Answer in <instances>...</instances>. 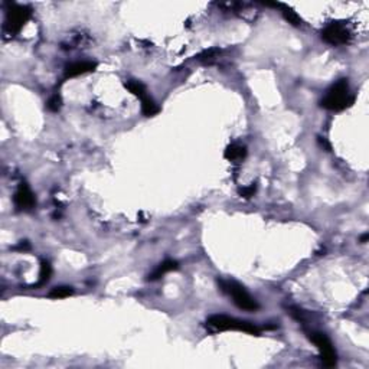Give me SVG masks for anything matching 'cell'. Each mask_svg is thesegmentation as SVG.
<instances>
[{
    "label": "cell",
    "instance_id": "cell-1",
    "mask_svg": "<svg viewBox=\"0 0 369 369\" xmlns=\"http://www.w3.org/2000/svg\"><path fill=\"white\" fill-rule=\"evenodd\" d=\"M353 95L349 92V85L346 80H340L327 91L324 98L320 101V105L330 111H342L353 104Z\"/></svg>",
    "mask_w": 369,
    "mask_h": 369
},
{
    "label": "cell",
    "instance_id": "cell-2",
    "mask_svg": "<svg viewBox=\"0 0 369 369\" xmlns=\"http://www.w3.org/2000/svg\"><path fill=\"white\" fill-rule=\"evenodd\" d=\"M222 291H225L230 297H232V302L242 310L247 312H255L258 310V303L255 302V299L252 297L251 294L236 281L232 280H221L219 281Z\"/></svg>",
    "mask_w": 369,
    "mask_h": 369
},
{
    "label": "cell",
    "instance_id": "cell-3",
    "mask_svg": "<svg viewBox=\"0 0 369 369\" xmlns=\"http://www.w3.org/2000/svg\"><path fill=\"white\" fill-rule=\"evenodd\" d=\"M206 323L209 327L215 330H239V332H245L250 335L260 333V329L250 322H244V320L224 316V315H214L206 320Z\"/></svg>",
    "mask_w": 369,
    "mask_h": 369
},
{
    "label": "cell",
    "instance_id": "cell-4",
    "mask_svg": "<svg viewBox=\"0 0 369 369\" xmlns=\"http://www.w3.org/2000/svg\"><path fill=\"white\" fill-rule=\"evenodd\" d=\"M310 340L316 345V348L319 349L320 359L322 362L327 367V368H333L337 364V355H336L335 348L332 345V342L329 340V337L324 333L320 332H315L310 335Z\"/></svg>",
    "mask_w": 369,
    "mask_h": 369
},
{
    "label": "cell",
    "instance_id": "cell-5",
    "mask_svg": "<svg viewBox=\"0 0 369 369\" xmlns=\"http://www.w3.org/2000/svg\"><path fill=\"white\" fill-rule=\"evenodd\" d=\"M29 17H31V9L28 6L12 4V7L7 10L6 15V29L10 34H17L25 26Z\"/></svg>",
    "mask_w": 369,
    "mask_h": 369
},
{
    "label": "cell",
    "instance_id": "cell-6",
    "mask_svg": "<svg viewBox=\"0 0 369 369\" xmlns=\"http://www.w3.org/2000/svg\"><path fill=\"white\" fill-rule=\"evenodd\" d=\"M322 39L330 45H345L349 42L351 34L345 25L333 22L322 31Z\"/></svg>",
    "mask_w": 369,
    "mask_h": 369
},
{
    "label": "cell",
    "instance_id": "cell-7",
    "mask_svg": "<svg viewBox=\"0 0 369 369\" xmlns=\"http://www.w3.org/2000/svg\"><path fill=\"white\" fill-rule=\"evenodd\" d=\"M13 202L19 211H32L36 205L34 192L26 184H20L17 187L16 193L13 196Z\"/></svg>",
    "mask_w": 369,
    "mask_h": 369
},
{
    "label": "cell",
    "instance_id": "cell-8",
    "mask_svg": "<svg viewBox=\"0 0 369 369\" xmlns=\"http://www.w3.org/2000/svg\"><path fill=\"white\" fill-rule=\"evenodd\" d=\"M97 67V64L90 62V61H83V62H74L71 65H68L65 69V77L67 78H72V77H78V75H84L87 72L94 71Z\"/></svg>",
    "mask_w": 369,
    "mask_h": 369
},
{
    "label": "cell",
    "instance_id": "cell-9",
    "mask_svg": "<svg viewBox=\"0 0 369 369\" xmlns=\"http://www.w3.org/2000/svg\"><path fill=\"white\" fill-rule=\"evenodd\" d=\"M269 6H276V7H280L281 9V13H283V16L284 19L288 22V23H291L293 26H300L302 25V19L300 16L293 10V9H290L288 6H285V4H280V3H267Z\"/></svg>",
    "mask_w": 369,
    "mask_h": 369
},
{
    "label": "cell",
    "instance_id": "cell-10",
    "mask_svg": "<svg viewBox=\"0 0 369 369\" xmlns=\"http://www.w3.org/2000/svg\"><path fill=\"white\" fill-rule=\"evenodd\" d=\"M245 156H247V149L241 144H231L225 150V159H228L230 162L242 160Z\"/></svg>",
    "mask_w": 369,
    "mask_h": 369
},
{
    "label": "cell",
    "instance_id": "cell-11",
    "mask_svg": "<svg viewBox=\"0 0 369 369\" xmlns=\"http://www.w3.org/2000/svg\"><path fill=\"white\" fill-rule=\"evenodd\" d=\"M176 269H178V263H176V261H173V260H166V261H163L162 264H159V267L151 273L150 276H149V280H157V278L163 277L166 273L173 271V270Z\"/></svg>",
    "mask_w": 369,
    "mask_h": 369
},
{
    "label": "cell",
    "instance_id": "cell-12",
    "mask_svg": "<svg viewBox=\"0 0 369 369\" xmlns=\"http://www.w3.org/2000/svg\"><path fill=\"white\" fill-rule=\"evenodd\" d=\"M126 88H127L133 95L138 97L140 100H143L144 97H147V91H146L144 85L141 84V83H138V81H135V80L127 81V83H126Z\"/></svg>",
    "mask_w": 369,
    "mask_h": 369
},
{
    "label": "cell",
    "instance_id": "cell-13",
    "mask_svg": "<svg viewBox=\"0 0 369 369\" xmlns=\"http://www.w3.org/2000/svg\"><path fill=\"white\" fill-rule=\"evenodd\" d=\"M141 111H143L144 116L151 117V116L157 114V113L160 111V108H159V105L147 95V97H144V98L141 100Z\"/></svg>",
    "mask_w": 369,
    "mask_h": 369
},
{
    "label": "cell",
    "instance_id": "cell-14",
    "mask_svg": "<svg viewBox=\"0 0 369 369\" xmlns=\"http://www.w3.org/2000/svg\"><path fill=\"white\" fill-rule=\"evenodd\" d=\"M50 274H52V267L48 261H42L41 264V271H39V283L38 284H45L48 283L50 278Z\"/></svg>",
    "mask_w": 369,
    "mask_h": 369
},
{
    "label": "cell",
    "instance_id": "cell-15",
    "mask_svg": "<svg viewBox=\"0 0 369 369\" xmlns=\"http://www.w3.org/2000/svg\"><path fill=\"white\" fill-rule=\"evenodd\" d=\"M72 294V288L71 287H55L52 288V291L49 293V297L52 299H64Z\"/></svg>",
    "mask_w": 369,
    "mask_h": 369
},
{
    "label": "cell",
    "instance_id": "cell-16",
    "mask_svg": "<svg viewBox=\"0 0 369 369\" xmlns=\"http://www.w3.org/2000/svg\"><path fill=\"white\" fill-rule=\"evenodd\" d=\"M255 190H257V184H248V186H245V187H242V189L239 190V195H241V196H244L245 199H250V198L254 196Z\"/></svg>",
    "mask_w": 369,
    "mask_h": 369
},
{
    "label": "cell",
    "instance_id": "cell-17",
    "mask_svg": "<svg viewBox=\"0 0 369 369\" xmlns=\"http://www.w3.org/2000/svg\"><path fill=\"white\" fill-rule=\"evenodd\" d=\"M61 104H62V100H61V97L59 95H53L49 101H48V104H46V107L49 108L50 111H58L59 108H61Z\"/></svg>",
    "mask_w": 369,
    "mask_h": 369
},
{
    "label": "cell",
    "instance_id": "cell-18",
    "mask_svg": "<svg viewBox=\"0 0 369 369\" xmlns=\"http://www.w3.org/2000/svg\"><path fill=\"white\" fill-rule=\"evenodd\" d=\"M219 53L218 49H211V50H206V52H203L202 55L198 56V59L199 61H205V62H211L214 58H215V55Z\"/></svg>",
    "mask_w": 369,
    "mask_h": 369
},
{
    "label": "cell",
    "instance_id": "cell-19",
    "mask_svg": "<svg viewBox=\"0 0 369 369\" xmlns=\"http://www.w3.org/2000/svg\"><path fill=\"white\" fill-rule=\"evenodd\" d=\"M367 239H368V234H365L364 236H362V238H361V241H362V242H365Z\"/></svg>",
    "mask_w": 369,
    "mask_h": 369
}]
</instances>
